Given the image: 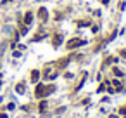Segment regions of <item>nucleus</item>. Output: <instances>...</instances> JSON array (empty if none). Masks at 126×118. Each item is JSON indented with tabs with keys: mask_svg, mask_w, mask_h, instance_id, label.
I'll return each instance as SVG.
<instances>
[{
	"mask_svg": "<svg viewBox=\"0 0 126 118\" xmlns=\"http://www.w3.org/2000/svg\"><path fill=\"white\" fill-rule=\"evenodd\" d=\"M35 95H36V97H43V95H45V85H43V83H38V85H36Z\"/></svg>",
	"mask_w": 126,
	"mask_h": 118,
	"instance_id": "nucleus-3",
	"label": "nucleus"
},
{
	"mask_svg": "<svg viewBox=\"0 0 126 118\" xmlns=\"http://www.w3.org/2000/svg\"><path fill=\"white\" fill-rule=\"evenodd\" d=\"M119 113H121V115H126V106H123V108L119 109Z\"/></svg>",
	"mask_w": 126,
	"mask_h": 118,
	"instance_id": "nucleus-13",
	"label": "nucleus"
},
{
	"mask_svg": "<svg viewBox=\"0 0 126 118\" xmlns=\"http://www.w3.org/2000/svg\"><path fill=\"white\" fill-rule=\"evenodd\" d=\"M31 23H33V14H31V11H28V12L24 14V24L29 28V26H31Z\"/></svg>",
	"mask_w": 126,
	"mask_h": 118,
	"instance_id": "nucleus-4",
	"label": "nucleus"
},
{
	"mask_svg": "<svg viewBox=\"0 0 126 118\" xmlns=\"http://www.w3.org/2000/svg\"><path fill=\"white\" fill-rule=\"evenodd\" d=\"M114 85H116L117 90H121V83H119V80H114Z\"/></svg>",
	"mask_w": 126,
	"mask_h": 118,
	"instance_id": "nucleus-11",
	"label": "nucleus"
},
{
	"mask_svg": "<svg viewBox=\"0 0 126 118\" xmlns=\"http://www.w3.org/2000/svg\"><path fill=\"white\" fill-rule=\"evenodd\" d=\"M121 56H123V57H126V50H121Z\"/></svg>",
	"mask_w": 126,
	"mask_h": 118,
	"instance_id": "nucleus-14",
	"label": "nucleus"
},
{
	"mask_svg": "<svg viewBox=\"0 0 126 118\" xmlns=\"http://www.w3.org/2000/svg\"><path fill=\"white\" fill-rule=\"evenodd\" d=\"M38 78H40V71L38 70H33L31 71V82L36 83V82H38Z\"/></svg>",
	"mask_w": 126,
	"mask_h": 118,
	"instance_id": "nucleus-6",
	"label": "nucleus"
},
{
	"mask_svg": "<svg viewBox=\"0 0 126 118\" xmlns=\"http://www.w3.org/2000/svg\"><path fill=\"white\" fill-rule=\"evenodd\" d=\"M102 2H104V4H105V5H107V4H109V0H102Z\"/></svg>",
	"mask_w": 126,
	"mask_h": 118,
	"instance_id": "nucleus-16",
	"label": "nucleus"
},
{
	"mask_svg": "<svg viewBox=\"0 0 126 118\" xmlns=\"http://www.w3.org/2000/svg\"><path fill=\"white\" fill-rule=\"evenodd\" d=\"M16 92H17V94H24V83H23V82L16 85Z\"/></svg>",
	"mask_w": 126,
	"mask_h": 118,
	"instance_id": "nucleus-7",
	"label": "nucleus"
},
{
	"mask_svg": "<svg viewBox=\"0 0 126 118\" xmlns=\"http://www.w3.org/2000/svg\"><path fill=\"white\" fill-rule=\"evenodd\" d=\"M0 118H7V115H5V113H2V115H0Z\"/></svg>",
	"mask_w": 126,
	"mask_h": 118,
	"instance_id": "nucleus-15",
	"label": "nucleus"
},
{
	"mask_svg": "<svg viewBox=\"0 0 126 118\" xmlns=\"http://www.w3.org/2000/svg\"><path fill=\"white\" fill-rule=\"evenodd\" d=\"M114 75H116V77H123V71H121L119 68H114Z\"/></svg>",
	"mask_w": 126,
	"mask_h": 118,
	"instance_id": "nucleus-9",
	"label": "nucleus"
},
{
	"mask_svg": "<svg viewBox=\"0 0 126 118\" xmlns=\"http://www.w3.org/2000/svg\"><path fill=\"white\" fill-rule=\"evenodd\" d=\"M86 40H76V38H73L68 42V49H76V47H81V45H85Z\"/></svg>",
	"mask_w": 126,
	"mask_h": 118,
	"instance_id": "nucleus-2",
	"label": "nucleus"
},
{
	"mask_svg": "<svg viewBox=\"0 0 126 118\" xmlns=\"http://www.w3.org/2000/svg\"><path fill=\"white\" fill-rule=\"evenodd\" d=\"M104 90H105V85H99V88H97V92L100 94V92H104Z\"/></svg>",
	"mask_w": 126,
	"mask_h": 118,
	"instance_id": "nucleus-12",
	"label": "nucleus"
},
{
	"mask_svg": "<svg viewBox=\"0 0 126 118\" xmlns=\"http://www.w3.org/2000/svg\"><path fill=\"white\" fill-rule=\"evenodd\" d=\"M38 16H40V19H42V21H47V18H48V11L45 9V7H40Z\"/></svg>",
	"mask_w": 126,
	"mask_h": 118,
	"instance_id": "nucleus-5",
	"label": "nucleus"
},
{
	"mask_svg": "<svg viewBox=\"0 0 126 118\" xmlns=\"http://www.w3.org/2000/svg\"><path fill=\"white\" fill-rule=\"evenodd\" d=\"M61 43H62V38H61V36H55V40H54V47H57V45H61Z\"/></svg>",
	"mask_w": 126,
	"mask_h": 118,
	"instance_id": "nucleus-8",
	"label": "nucleus"
},
{
	"mask_svg": "<svg viewBox=\"0 0 126 118\" xmlns=\"http://www.w3.org/2000/svg\"><path fill=\"white\" fill-rule=\"evenodd\" d=\"M57 68H54V66H48V68L43 71V75H45V80H54L57 77Z\"/></svg>",
	"mask_w": 126,
	"mask_h": 118,
	"instance_id": "nucleus-1",
	"label": "nucleus"
},
{
	"mask_svg": "<svg viewBox=\"0 0 126 118\" xmlns=\"http://www.w3.org/2000/svg\"><path fill=\"white\" fill-rule=\"evenodd\" d=\"M45 108H47V102L42 101V102H40V111H45Z\"/></svg>",
	"mask_w": 126,
	"mask_h": 118,
	"instance_id": "nucleus-10",
	"label": "nucleus"
}]
</instances>
